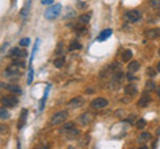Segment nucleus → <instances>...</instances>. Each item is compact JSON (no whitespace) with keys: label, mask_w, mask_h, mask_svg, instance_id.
Here are the masks:
<instances>
[{"label":"nucleus","mask_w":160,"mask_h":149,"mask_svg":"<svg viewBox=\"0 0 160 149\" xmlns=\"http://www.w3.org/2000/svg\"><path fill=\"white\" fill-rule=\"evenodd\" d=\"M112 29L111 28H107V29H104V31H102V33L98 36V41H104V40H107V39L112 35Z\"/></svg>","instance_id":"nucleus-12"},{"label":"nucleus","mask_w":160,"mask_h":149,"mask_svg":"<svg viewBox=\"0 0 160 149\" xmlns=\"http://www.w3.org/2000/svg\"><path fill=\"white\" fill-rule=\"evenodd\" d=\"M0 117H2V120H7V118L9 117V115H8V112L6 111V108H2L0 109Z\"/></svg>","instance_id":"nucleus-28"},{"label":"nucleus","mask_w":160,"mask_h":149,"mask_svg":"<svg viewBox=\"0 0 160 149\" xmlns=\"http://www.w3.org/2000/svg\"><path fill=\"white\" fill-rule=\"evenodd\" d=\"M39 39L36 40V43H35V46H33V49H32V53H31V59H29V61L32 63V60H33V57H35V55H36V51H38V47H39Z\"/></svg>","instance_id":"nucleus-27"},{"label":"nucleus","mask_w":160,"mask_h":149,"mask_svg":"<svg viewBox=\"0 0 160 149\" xmlns=\"http://www.w3.org/2000/svg\"><path fill=\"white\" fill-rule=\"evenodd\" d=\"M147 73H148L149 77H155V76H156V71H155L153 68H148L147 69Z\"/></svg>","instance_id":"nucleus-33"},{"label":"nucleus","mask_w":160,"mask_h":149,"mask_svg":"<svg viewBox=\"0 0 160 149\" xmlns=\"http://www.w3.org/2000/svg\"><path fill=\"white\" fill-rule=\"evenodd\" d=\"M78 49H82V44H80L78 40H72L68 46V51L72 52V51H78Z\"/></svg>","instance_id":"nucleus-19"},{"label":"nucleus","mask_w":160,"mask_h":149,"mask_svg":"<svg viewBox=\"0 0 160 149\" xmlns=\"http://www.w3.org/2000/svg\"><path fill=\"white\" fill-rule=\"evenodd\" d=\"M67 117H68V111H60L58 113H55L51 118V125L52 127L62 125V124L67 120Z\"/></svg>","instance_id":"nucleus-2"},{"label":"nucleus","mask_w":160,"mask_h":149,"mask_svg":"<svg viewBox=\"0 0 160 149\" xmlns=\"http://www.w3.org/2000/svg\"><path fill=\"white\" fill-rule=\"evenodd\" d=\"M73 127H75V123H72V121L66 123V124H64V125H63V128H62V132H64V133H66L67 131H69V129H71V128H73Z\"/></svg>","instance_id":"nucleus-26"},{"label":"nucleus","mask_w":160,"mask_h":149,"mask_svg":"<svg viewBox=\"0 0 160 149\" xmlns=\"http://www.w3.org/2000/svg\"><path fill=\"white\" fill-rule=\"evenodd\" d=\"M146 88H147V91H153V89L156 88V85H155L153 81H148L147 85H146Z\"/></svg>","instance_id":"nucleus-32"},{"label":"nucleus","mask_w":160,"mask_h":149,"mask_svg":"<svg viewBox=\"0 0 160 149\" xmlns=\"http://www.w3.org/2000/svg\"><path fill=\"white\" fill-rule=\"evenodd\" d=\"M159 55H160V49H159Z\"/></svg>","instance_id":"nucleus-41"},{"label":"nucleus","mask_w":160,"mask_h":149,"mask_svg":"<svg viewBox=\"0 0 160 149\" xmlns=\"http://www.w3.org/2000/svg\"><path fill=\"white\" fill-rule=\"evenodd\" d=\"M53 0H42V4L43 6H49V4H52Z\"/></svg>","instance_id":"nucleus-35"},{"label":"nucleus","mask_w":160,"mask_h":149,"mask_svg":"<svg viewBox=\"0 0 160 149\" xmlns=\"http://www.w3.org/2000/svg\"><path fill=\"white\" fill-rule=\"evenodd\" d=\"M135 125H136L138 129H143L147 125V121L144 120V118H139V120H136V124H135Z\"/></svg>","instance_id":"nucleus-25"},{"label":"nucleus","mask_w":160,"mask_h":149,"mask_svg":"<svg viewBox=\"0 0 160 149\" xmlns=\"http://www.w3.org/2000/svg\"><path fill=\"white\" fill-rule=\"evenodd\" d=\"M19 44H20L22 47H28V46H29V39H28V37H23L22 40H20Z\"/></svg>","instance_id":"nucleus-30"},{"label":"nucleus","mask_w":160,"mask_h":149,"mask_svg":"<svg viewBox=\"0 0 160 149\" xmlns=\"http://www.w3.org/2000/svg\"><path fill=\"white\" fill-rule=\"evenodd\" d=\"M64 63H66V59H64V57H58V59H55L53 65L56 68H62L64 65Z\"/></svg>","instance_id":"nucleus-24"},{"label":"nucleus","mask_w":160,"mask_h":149,"mask_svg":"<svg viewBox=\"0 0 160 149\" xmlns=\"http://www.w3.org/2000/svg\"><path fill=\"white\" fill-rule=\"evenodd\" d=\"M60 12H62V4H52L44 11V17L47 20H55L60 15Z\"/></svg>","instance_id":"nucleus-1"},{"label":"nucleus","mask_w":160,"mask_h":149,"mask_svg":"<svg viewBox=\"0 0 160 149\" xmlns=\"http://www.w3.org/2000/svg\"><path fill=\"white\" fill-rule=\"evenodd\" d=\"M124 92H126L127 96H135L138 93V88H136V85H133V84H128V85H126V88H124Z\"/></svg>","instance_id":"nucleus-14"},{"label":"nucleus","mask_w":160,"mask_h":149,"mask_svg":"<svg viewBox=\"0 0 160 149\" xmlns=\"http://www.w3.org/2000/svg\"><path fill=\"white\" fill-rule=\"evenodd\" d=\"M12 2H13V0H12Z\"/></svg>","instance_id":"nucleus-42"},{"label":"nucleus","mask_w":160,"mask_h":149,"mask_svg":"<svg viewBox=\"0 0 160 149\" xmlns=\"http://www.w3.org/2000/svg\"><path fill=\"white\" fill-rule=\"evenodd\" d=\"M124 19H126L127 23H136L142 19V12L138 11V9H132V11H128L124 15Z\"/></svg>","instance_id":"nucleus-3"},{"label":"nucleus","mask_w":160,"mask_h":149,"mask_svg":"<svg viewBox=\"0 0 160 149\" xmlns=\"http://www.w3.org/2000/svg\"><path fill=\"white\" fill-rule=\"evenodd\" d=\"M149 6L155 9H159L160 8V0H151V2H149Z\"/></svg>","instance_id":"nucleus-29"},{"label":"nucleus","mask_w":160,"mask_h":149,"mask_svg":"<svg viewBox=\"0 0 160 149\" xmlns=\"http://www.w3.org/2000/svg\"><path fill=\"white\" fill-rule=\"evenodd\" d=\"M9 56H11L12 59L26 57V56H27V53H26V52H23V51H20L19 48H12V49H11V52H9Z\"/></svg>","instance_id":"nucleus-11"},{"label":"nucleus","mask_w":160,"mask_h":149,"mask_svg":"<svg viewBox=\"0 0 160 149\" xmlns=\"http://www.w3.org/2000/svg\"><path fill=\"white\" fill-rule=\"evenodd\" d=\"M158 96H159V99H160V87L158 88Z\"/></svg>","instance_id":"nucleus-38"},{"label":"nucleus","mask_w":160,"mask_h":149,"mask_svg":"<svg viewBox=\"0 0 160 149\" xmlns=\"http://www.w3.org/2000/svg\"><path fill=\"white\" fill-rule=\"evenodd\" d=\"M151 95H149L148 92H146L144 95L139 99V101H138V107L139 108H146V107H148L149 105V103H151Z\"/></svg>","instance_id":"nucleus-5"},{"label":"nucleus","mask_w":160,"mask_h":149,"mask_svg":"<svg viewBox=\"0 0 160 149\" xmlns=\"http://www.w3.org/2000/svg\"><path fill=\"white\" fill-rule=\"evenodd\" d=\"M83 103H84L83 97H75V99H72V100L68 103V107H69V108H72V109H75V108L82 107V105H83Z\"/></svg>","instance_id":"nucleus-10"},{"label":"nucleus","mask_w":160,"mask_h":149,"mask_svg":"<svg viewBox=\"0 0 160 149\" xmlns=\"http://www.w3.org/2000/svg\"><path fill=\"white\" fill-rule=\"evenodd\" d=\"M108 105V100L104 97H96L91 101V108L93 109H103Z\"/></svg>","instance_id":"nucleus-4"},{"label":"nucleus","mask_w":160,"mask_h":149,"mask_svg":"<svg viewBox=\"0 0 160 149\" xmlns=\"http://www.w3.org/2000/svg\"><path fill=\"white\" fill-rule=\"evenodd\" d=\"M27 115H28V111L27 109H23L22 112H20V121H19V125L18 128L22 129L24 127V124H26V120H27Z\"/></svg>","instance_id":"nucleus-15"},{"label":"nucleus","mask_w":160,"mask_h":149,"mask_svg":"<svg viewBox=\"0 0 160 149\" xmlns=\"http://www.w3.org/2000/svg\"><path fill=\"white\" fill-rule=\"evenodd\" d=\"M158 15H159V16H160V8L158 9Z\"/></svg>","instance_id":"nucleus-40"},{"label":"nucleus","mask_w":160,"mask_h":149,"mask_svg":"<svg viewBox=\"0 0 160 149\" xmlns=\"http://www.w3.org/2000/svg\"><path fill=\"white\" fill-rule=\"evenodd\" d=\"M127 77H128V80H129V81L135 80V76H132V73H128V76H127Z\"/></svg>","instance_id":"nucleus-37"},{"label":"nucleus","mask_w":160,"mask_h":149,"mask_svg":"<svg viewBox=\"0 0 160 149\" xmlns=\"http://www.w3.org/2000/svg\"><path fill=\"white\" fill-rule=\"evenodd\" d=\"M49 88H51V85H48L46 88V92H44V95H43V99H42V101H40V111H43L44 109V105H46V100H47V97H48V93H49Z\"/></svg>","instance_id":"nucleus-20"},{"label":"nucleus","mask_w":160,"mask_h":149,"mask_svg":"<svg viewBox=\"0 0 160 149\" xmlns=\"http://www.w3.org/2000/svg\"><path fill=\"white\" fill-rule=\"evenodd\" d=\"M18 103L19 100L16 96H7L2 99V104L4 107H15V105H18Z\"/></svg>","instance_id":"nucleus-6"},{"label":"nucleus","mask_w":160,"mask_h":149,"mask_svg":"<svg viewBox=\"0 0 160 149\" xmlns=\"http://www.w3.org/2000/svg\"><path fill=\"white\" fill-rule=\"evenodd\" d=\"M135 120H136V115H129V117L127 118V121H128V123H131V124H132Z\"/></svg>","instance_id":"nucleus-34"},{"label":"nucleus","mask_w":160,"mask_h":149,"mask_svg":"<svg viewBox=\"0 0 160 149\" xmlns=\"http://www.w3.org/2000/svg\"><path fill=\"white\" fill-rule=\"evenodd\" d=\"M131 59H132V51H129V49H126V51H123V53H122V60H123L124 63L129 61Z\"/></svg>","instance_id":"nucleus-21"},{"label":"nucleus","mask_w":160,"mask_h":149,"mask_svg":"<svg viewBox=\"0 0 160 149\" xmlns=\"http://www.w3.org/2000/svg\"><path fill=\"white\" fill-rule=\"evenodd\" d=\"M2 87L6 88L8 92L18 93V95H20V93H22V89H20V87L16 85V84H3V83H2Z\"/></svg>","instance_id":"nucleus-9"},{"label":"nucleus","mask_w":160,"mask_h":149,"mask_svg":"<svg viewBox=\"0 0 160 149\" xmlns=\"http://www.w3.org/2000/svg\"><path fill=\"white\" fill-rule=\"evenodd\" d=\"M139 68H140V63L139 61H132V63L128 64V71L129 72H136Z\"/></svg>","instance_id":"nucleus-22"},{"label":"nucleus","mask_w":160,"mask_h":149,"mask_svg":"<svg viewBox=\"0 0 160 149\" xmlns=\"http://www.w3.org/2000/svg\"><path fill=\"white\" fill-rule=\"evenodd\" d=\"M149 140H151V135H149L148 132H144L139 136V142H147Z\"/></svg>","instance_id":"nucleus-23"},{"label":"nucleus","mask_w":160,"mask_h":149,"mask_svg":"<svg viewBox=\"0 0 160 149\" xmlns=\"http://www.w3.org/2000/svg\"><path fill=\"white\" fill-rule=\"evenodd\" d=\"M91 17H92V13H83V15H80L79 16V23H82V24H88L89 20H91Z\"/></svg>","instance_id":"nucleus-18"},{"label":"nucleus","mask_w":160,"mask_h":149,"mask_svg":"<svg viewBox=\"0 0 160 149\" xmlns=\"http://www.w3.org/2000/svg\"><path fill=\"white\" fill-rule=\"evenodd\" d=\"M79 135H80V131H79L76 127H73V128L69 129V131L66 132V136H67V138H69V140H73V138H76Z\"/></svg>","instance_id":"nucleus-13"},{"label":"nucleus","mask_w":160,"mask_h":149,"mask_svg":"<svg viewBox=\"0 0 160 149\" xmlns=\"http://www.w3.org/2000/svg\"><path fill=\"white\" fill-rule=\"evenodd\" d=\"M32 79H33V69H32V67H29V69H28V84L32 83Z\"/></svg>","instance_id":"nucleus-31"},{"label":"nucleus","mask_w":160,"mask_h":149,"mask_svg":"<svg viewBox=\"0 0 160 149\" xmlns=\"http://www.w3.org/2000/svg\"><path fill=\"white\" fill-rule=\"evenodd\" d=\"M144 36H146V39H149V40H152V39H158V37H160V28L148 29V31L144 32Z\"/></svg>","instance_id":"nucleus-8"},{"label":"nucleus","mask_w":160,"mask_h":149,"mask_svg":"<svg viewBox=\"0 0 160 149\" xmlns=\"http://www.w3.org/2000/svg\"><path fill=\"white\" fill-rule=\"evenodd\" d=\"M6 73L8 74V76H16V74L19 73V68L16 64H12V65H9L7 69H6Z\"/></svg>","instance_id":"nucleus-17"},{"label":"nucleus","mask_w":160,"mask_h":149,"mask_svg":"<svg viewBox=\"0 0 160 149\" xmlns=\"http://www.w3.org/2000/svg\"><path fill=\"white\" fill-rule=\"evenodd\" d=\"M29 7H31V2H28L24 4V7H23V9L20 11V16H22V19H27L28 17V13H29Z\"/></svg>","instance_id":"nucleus-16"},{"label":"nucleus","mask_w":160,"mask_h":149,"mask_svg":"<svg viewBox=\"0 0 160 149\" xmlns=\"http://www.w3.org/2000/svg\"><path fill=\"white\" fill-rule=\"evenodd\" d=\"M92 116H93V115H91V113H83V115H80V116H79L78 121L80 123V125L86 127V125H88V124L92 121V118H93Z\"/></svg>","instance_id":"nucleus-7"},{"label":"nucleus","mask_w":160,"mask_h":149,"mask_svg":"<svg viewBox=\"0 0 160 149\" xmlns=\"http://www.w3.org/2000/svg\"><path fill=\"white\" fill-rule=\"evenodd\" d=\"M76 4H78V7H82V8H86V7H87V4L83 3V2H78Z\"/></svg>","instance_id":"nucleus-36"},{"label":"nucleus","mask_w":160,"mask_h":149,"mask_svg":"<svg viewBox=\"0 0 160 149\" xmlns=\"http://www.w3.org/2000/svg\"><path fill=\"white\" fill-rule=\"evenodd\" d=\"M158 71H159V72H160V63H159V64H158Z\"/></svg>","instance_id":"nucleus-39"}]
</instances>
